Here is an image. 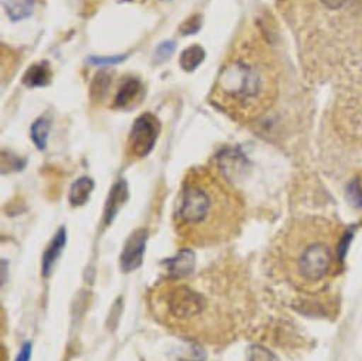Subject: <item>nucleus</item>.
<instances>
[{"label":"nucleus","instance_id":"f257e3e1","mask_svg":"<svg viewBox=\"0 0 362 361\" xmlns=\"http://www.w3.org/2000/svg\"><path fill=\"white\" fill-rule=\"evenodd\" d=\"M146 302L153 319L177 337L211 345L236 338L240 296L229 268L169 275L149 289Z\"/></svg>","mask_w":362,"mask_h":361},{"label":"nucleus","instance_id":"f03ea898","mask_svg":"<svg viewBox=\"0 0 362 361\" xmlns=\"http://www.w3.org/2000/svg\"><path fill=\"white\" fill-rule=\"evenodd\" d=\"M245 204L229 178L211 166L192 168L180 185L173 228L182 246L212 248L235 239Z\"/></svg>","mask_w":362,"mask_h":361},{"label":"nucleus","instance_id":"7ed1b4c3","mask_svg":"<svg viewBox=\"0 0 362 361\" xmlns=\"http://www.w3.org/2000/svg\"><path fill=\"white\" fill-rule=\"evenodd\" d=\"M280 273L297 287L321 283L334 265V251L325 232L317 224H298L276 248Z\"/></svg>","mask_w":362,"mask_h":361},{"label":"nucleus","instance_id":"20e7f679","mask_svg":"<svg viewBox=\"0 0 362 361\" xmlns=\"http://www.w3.org/2000/svg\"><path fill=\"white\" fill-rule=\"evenodd\" d=\"M269 77L262 64L245 53L233 55L222 66L212 88V103L235 120L255 115L267 96Z\"/></svg>","mask_w":362,"mask_h":361},{"label":"nucleus","instance_id":"39448f33","mask_svg":"<svg viewBox=\"0 0 362 361\" xmlns=\"http://www.w3.org/2000/svg\"><path fill=\"white\" fill-rule=\"evenodd\" d=\"M160 125L155 115L145 113L139 115L131 128L128 142H127V155L131 159L145 158L155 147L158 139Z\"/></svg>","mask_w":362,"mask_h":361},{"label":"nucleus","instance_id":"423d86ee","mask_svg":"<svg viewBox=\"0 0 362 361\" xmlns=\"http://www.w3.org/2000/svg\"><path fill=\"white\" fill-rule=\"evenodd\" d=\"M146 243V232L136 231L125 245L121 255V268L124 272H131L142 263V256Z\"/></svg>","mask_w":362,"mask_h":361},{"label":"nucleus","instance_id":"0eeeda50","mask_svg":"<svg viewBox=\"0 0 362 361\" xmlns=\"http://www.w3.org/2000/svg\"><path fill=\"white\" fill-rule=\"evenodd\" d=\"M142 93V84L135 77H128L124 80L121 87L117 91L114 107L117 108H129L134 105V103L139 98Z\"/></svg>","mask_w":362,"mask_h":361},{"label":"nucleus","instance_id":"6e6552de","mask_svg":"<svg viewBox=\"0 0 362 361\" xmlns=\"http://www.w3.org/2000/svg\"><path fill=\"white\" fill-rule=\"evenodd\" d=\"M52 77L53 73L50 64L47 62H40L28 69V71L23 76V83L30 88L46 87L50 84Z\"/></svg>","mask_w":362,"mask_h":361},{"label":"nucleus","instance_id":"1a4fd4ad","mask_svg":"<svg viewBox=\"0 0 362 361\" xmlns=\"http://www.w3.org/2000/svg\"><path fill=\"white\" fill-rule=\"evenodd\" d=\"M4 9L12 22H22L32 16L35 0H4Z\"/></svg>","mask_w":362,"mask_h":361},{"label":"nucleus","instance_id":"9d476101","mask_svg":"<svg viewBox=\"0 0 362 361\" xmlns=\"http://www.w3.org/2000/svg\"><path fill=\"white\" fill-rule=\"evenodd\" d=\"M93 190H94V183L91 178L83 176V178L77 179L70 190V195H69L70 204L73 207L84 205L88 201Z\"/></svg>","mask_w":362,"mask_h":361},{"label":"nucleus","instance_id":"9b49d317","mask_svg":"<svg viewBox=\"0 0 362 361\" xmlns=\"http://www.w3.org/2000/svg\"><path fill=\"white\" fill-rule=\"evenodd\" d=\"M205 57H206V52L201 46L195 45L180 53L179 64L182 67V70L191 73V71H195L204 63Z\"/></svg>","mask_w":362,"mask_h":361},{"label":"nucleus","instance_id":"f8f14e48","mask_svg":"<svg viewBox=\"0 0 362 361\" xmlns=\"http://www.w3.org/2000/svg\"><path fill=\"white\" fill-rule=\"evenodd\" d=\"M127 184L124 180H119L118 184L114 185V188L111 190L110 194V200L107 204V211H105V218L107 221L112 219V217L117 214V211L119 210V207L122 205V202L127 200Z\"/></svg>","mask_w":362,"mask_h":361},{"label":"nucleus","instance_id":"ddd939ff","mask_svg":"<svg viewBox=\"0 0 362 361\" xmlns=\"http://www.w3.org/2000/svg\"><path fill=\"white\" fill-rule=\"evenodd\" d=\"M50 127L52 122L49 118L46 117H40L37 118L30 128V134H32V139L35 142V145L39 149H45L47 147V139H49V132H50Z\"/></svg>","mask_w":362,"mask_h":361},{"label":"nucleus","instance_id":"4468645a","mask_svg":"<svg viewBox=\"0 0 362 361\" xmlns=\"http://www.w3.org/2000/svg\"><path fill=\"white\" fill-rule=\"evenodd\" d=\"M64 243H66V231L60 229L59 234L56 235V238L53 239V242L50 243L49 249L45 253V258H43V270H45V273L50 272V268L53 266L54 260L57 259L59 253L62 252Z\"/></svg>","mask_w":362,"mask_h":361},{"label":"nucleus","instance_id":"2eb2a0df","mask_svg":"<svg viewBox=\"0 0 362 361\" xmlns=\"http://www.w3.org/2000/svg\"><path fill=\"white\" fill-rule=\"evenodd\" d=\"M346 201L355 208H362V184L358 179L351 180L346 185Z\"/></svg>","mask_w":362,"mask_h":361},{"label":"nucleus","instance_id":"dca6fc26","mask_svg":"<svg viewBox=\"0 0 362 361\" xmlns=\"http://www.w3.org/2000/svg\"><path fill=\"white\" fill-rule=\"evenodd\" d=\"M110 83H111L110 76L107 73H100L91 86V97L94 100H101L108 90Z\"/></svg>","mask_w":362,"mask_h":361},{"label":"nucleus","instance_id":"f3484780","mask_svg":"<svg viewBox=\"0 0 362 361\" xmlns=\"http://www.w3.org/2000/svg\"><path fill=\"white\" fill-rule=\"evenodd\" d=\"M201 28H202V16L194 15L180 25L179 30L184 36H189V35H197L201 30Z\"/></svg>","mask_w":362,"mask_h":361},{"label":"nucleus","instance_id":"a211bd4d","mask_svg":"<svg viewBox=\"0 0 362 361\" xmlns=\"http://www.w3.org/2000/svg\"><path fill=\"white\" fill-rule=\"evenodd\" d=\"M173 52H175V42H163L155 50V60L158 63H162L166 59H169Z\"/></svg>","mask_w":362,"mask_h":361},{"label":"nucleus","instance_id":"6ab92c4d","mask_svg":"<svg viewBox=\"0 0 362 361\" xmlns=\"http://www.w3.org/2000/svg\"><path fill=\"white\" fill-rule=\"evenodd\" d=\"M249 361H277L273 353L263 347H253L250 350V360Z\"/></svg>","mask_w":362,"mask_h":361},{"label":"nucleus","instance_id":"aec40b11","mask_svg":"<svg viewBox=\"0 0 362 361\" xmlns=\"http://www.w3.org/2000/svg\"><path fill=\"white\" fill-rule=\"evenodd\" d=\"M125 59V56H112V57H91L90 63L95 64V66H114L121 63Z\"/></svg>","mask_w":362,"mask_h":361},{"label":"nucleus","instance_id":"412c9836","mask_svg":"<svg viewBox=\"0 0 362 361\" xmlns=\"http://www.w3.org/2000/svg\"><path fill=\"white\" fill-rule=\"evenodd\" d=\"M321 2H322L328 9L335 11V9L342 8V6L348 2V0H321Z\"/></svg>","mask_w":362,"mask_h":361},{"label":"nucleus","instance_id":"4be33fe9","mask_svg":"<svg viewBox=\"0 0 362 361\" xmlns=\"http://www.w3.org/2000/svg\"><path fill=\"white\" fill-rule=\"evenodd\" d=\"M30 351H32L30 344H26V345L22 348V351H21V354H19V357H18V360H16V361H29Z\"/></svg>","mask_w":362,"mask_h":361}]
</instances>
